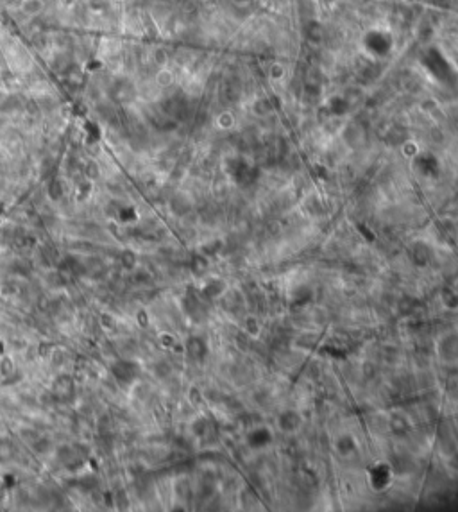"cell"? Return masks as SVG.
<instances>
[{"label":"cell","mask_w":458,"mask_h":512,"mask_svg":"<svg viewBox=\"0 0 458 512\" xmlns=\"http://www.w3.org/2000/svg\"><path fill=\"white\" fill-rule=\"evenodd\" d=\"M100 321H102L106 326H109V328H115V321H111V317H109V315H102V319H100Z\"/></svg>","instance_id":"cell-5"},{"label":"cell","mask_w":458,"mask_h":512,"mask_svg":"<svg viewBox=\"0 0 458 512\" xmlns=\"http://www.w3.org/2000/svg\"><path fill=\"white\" fill-rule=\"evenodd\" d=\"M134 260H136V258H134L133 253H124V254H122V262H124L125 267H133Z\"/></svg>","instance_id":"cell-4"},{"label":"cell","mask_w":458,"mask_h":512,"mask_svg":"<svg viewBox=\"0 0 458 512\" xmlns=\"http://www.w3.org/2000/svg\"><path fill=\"white\" fill-rule=\"evenodd\" d=\"M54 389H56V392H58L59 396H70V392H72V380L68 378V376H61V378L56 380V383H54Z\"/></svg>","instance_id":"cell-2"},{"label":"cell","mask_w":458,"mask_h":512,"mask_svg":"<svg viewBox=\"0 0 458 512\" xmlns=\"http://www.w3.org/2000/svg\"><path fill=\"white\" fill-rule=\"evenodd\" d=\"M113 373H115L116 378L129 380V378H133L134 373H136V367L131 365V364H127V362H118V364L113 367Z\"/></svg>","instance_id":"cell-1"},{"label":"cell","mask_w":458,"mask_h":512,"mask_svg":"<svg viewBox=\"0 0 458 512\" xmlns=\"http://www.w3.org/2000/svg\"><path fill=\"white\" fill-rule=\"evenodd\" d=\"M0 373L4 374V376H11V374H14V364L9 360V358L2 360L0 362Z\"/></svg>","instance_id":"cell-3"}]
</instances>
